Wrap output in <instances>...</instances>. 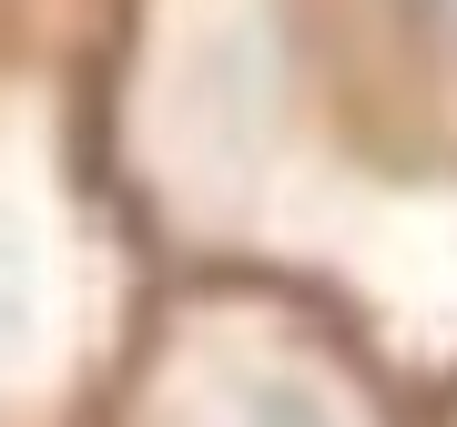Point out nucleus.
<instances>
[{
    "label": "nucleus",
    "instance_id": "obj_1",
    "mask_svg": "<svg viewBox=\"0 0 457 427\" xmlns=\"http://www.w3.org/2000/svg\"><path fill=\"white\" fill-rule=\"evenodd\" d=\"M427 21H437V31H447V41H457V0H427Z\"/></svg>",
    "mask_w": 457,
    "mask_h": 427
}]
</instances>
